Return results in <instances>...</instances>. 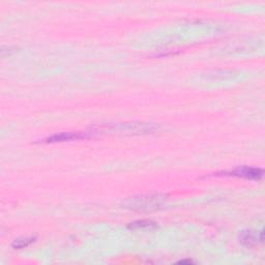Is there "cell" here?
<instances>
[{
	"label": "cell",
	"mask_w": 265,
	"mask_h": 265,
	"mask_svg": "<svg viewBox=\"0 0 265 265\" xmlns=\"http://www.w3.org/2000/svg\"><path fill=\"white\" fill-rule=\"evenodd\" d=\"M166 201L167 196L163 194L142 195L125 199L121 206L134 211H153L160 209Z\"/></svg>",
	"instance_id": "obj_1"
},
{
	"label": "cell",
	"mask_w": 265,
	"mask_h": 265,
	"mask_svg": "<svg viewBox=\"0 0 265 265\" xmlns=\"http://www.w3.org/2000/svg\"><path fill=\"white\" fill-rule=\"evenodd\" d=\"M96 132L107 129V130H116L120 132H128V134H151L157 130V126L150 123H141V122H130V123H117L112 125H102L94 127Z\"/></svg>",
	"instance_id": "obj_2"
},
{
	"label": "cell",
	"mask_w": 265,
	"mask_h": 265,
	"mask_svg": "<svg viewBox=\"0 0 265 265\" xmlns=\"http://www.w3.org/2000/svg\"><path fill=\"white\" fill-rule=\"evenodd\" d=\"M216 176H234V178L239 179H245L250 181H260L262 180L264 171L260 168H254L249 166H242L238 167L231 171H225V172H218L215 174Z\"/></svg>",
	"instance_id": "obj_3"
},
{
	"label": "cell",
	"mask_w": 265,
	"mask_h": 265,
	"mask_svg": "<svg viewBox=\"0 0 265 265\" xmlns=\"http://www.w3.org/2000/svg\"><path fill=\"white\" fill-rule=\"evenodd\" d=\"M93 137V132L87 131H63L59 134H55L51 137L43 139L42 143H58V142H68V141H77L84 140Z\"/></svg>",
	"instance_id": "obj_4"
},
{
	"label": "cell",
	"mask_w": 265,
	"mask_h": 265,
	"mask_svg": "<svg viewBox=\"0 0 265 265\" xmlns=\"http://www.w3.org/2000/svg\"><path fill=\"white\" fill-rule=\"evenodd\" d=\"M239 242L245 247L252 248L257 244L258 235H256L253 231L251 230H244L239 233Z\"/></svg>",
	"instance_id": "obj_5"
},
{
	"label": "cell",
	"mask_w": 265,
	"mask_h": 265,
	"mask_svg": "<svg viewBox=\"0 0 265 265\" xmlns=\"http://www.w3.org/2000/svg\"><path fill=\"white\" fill-rule=\"evenodd\" d=\"M36 237L35 236H30V237H19L17 239L14 240V242L12 244V248L15 250H21V249H24L27 248L28 246H30L31 244L35 241Z\"/></svg>",
	"instance_id": "obj_6"
},
{
	"label": "cell",
	"mask_w": 265,
	"mask_h": 265,
	"mask_svg": "<svg viewBox=\"0 0 265 265\" xmlns=\"http://www.w3.org/2000/svg\"><path fill=\"white\" fill-rule=\"evenodd\" d=\"M157 223H154L153 220L150 219H140L136 220L134 223H130L127 228L128 229H143V228H157Z\"/></svg>",
	"instance_id": "obj_7"
},
{
	"label": "cell",
	"mask_w": 265,
	"mask_h": 265,
	"mask_svg": "<svg viewBox=\"0 0 265 265\" xmlns=\"http://www.w3.org/2000/svg\"><path fill=\"white\" fill-rule=\"evenodd\" d=\"M179 263H181V264H192V263H194L192 260H182V261H179Z\"/></svg>",
	"instance_id": "obj_8"
}]
</instances>
